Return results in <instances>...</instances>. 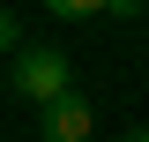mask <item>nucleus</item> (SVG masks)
Masks as SVG:
<instances>
[{
    "instance_id": "1",
    "label": "nucleus",
    "mask_w": 149,
    "mask_h": 142,
    "mask_svg": "<svg viewBox=\"0 0 149 142\" xmlns=\"http://www.w3.org/2000/svg\"><path fill=\"white\" fill-rule=\"evenodd\" d=\"M8 90L45 112V105H60V97H74V60L60 53V45H22V53L8 60Z\"/></svg>"
},
{
    "instance_id": "2",
    "label": "nucleus",
    "mask_w": 149,
    "mask_h": 142,
    "mask_svg": "<svg viewBox=\"0 0 149 142\" xmlns=\"http://www.w3.org/2000/svg\"><path fill=\"white\" fill-rule=\"evenodd\" d=\"M90 127H97V112H90V97L74 90V97H60V105H45V120H37V135H45V142H90Z\"/></svg>"
},
{
    "instance_id": "3",
    "label": "nucleus",
    "mask_w": 149,
    "mask_h": 142,
    "mask_svg": "<svg viewBox=\"0 0 149 142\" xmlns=\"http://www.w3.org/2000/svg\"><path fill=\"white\" fill-rule=\"evenodd\" d=\"M0 53H8V60H15V53H22V22H15V15H8V8H0Z\"/></svg>"
},
{
    "instance_id": "4",
    "label": "nucleus",
    "mask_w": 149,
    "mask_h": 142,
    "mask_svg": "<svg viewBox=\"0 0 149 142\" xmlns=\"http://www.w3.org/2000/svg\"><path fill=\"white\" fill-rule=\"evenodd\" d=\"M119 142H149V127H127V135H119Z\"/></svg>"
}]
</instances>
